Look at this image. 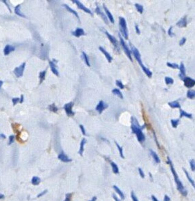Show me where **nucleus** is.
<instances>
[{
  "instance_id": "1",
  "label": "nucleus",
  "mask_w": 195,
  "mask_h": 201,
  "mask_svg": "<svg viewBox=\"0 0 195 201\" xmlns=\"http://www.w3.org/2000/svg\"><path fill=\"white\" fill-rule=\"evenodd\" d=\"M145 127V125H144L143 126H141L139 124L138 121L137 120V119L134 117H131V130L133 133L135 134L137 136V138H138V141L140 142H143L145 137L144 135V133L142 132V130Z\"/></svg>"
},
{
  "instance_id": "2",
  "label": "nucleus",
  "mask_w": 195,
  "mask_h": 201,
  "mask_svg": "<svg viewBox=\"0 0 195 201\" xmlns=\"http://www.w3.org/2000/svg\"><path fill=\"white\" fill-rule=\"evenodd\" d=\"M167 163L170 165L171 170V172H172V173H173L175 181H176V183L177 190L179 191L180 193H181L184 196H187L188 192H187V191H186V189L184 188V185H183L182 183L181 182V181H180V179H179V177H178V175H177L176 170H175V168L173 167V165L172 164V162H171V160H170L169 157H168V158H167Z\"/></svg>"
},
{
  "instance_id": "3",
  "label": "nucleus",
  "mask_w": 195,
  "mask_h": 201,
  "mask_svg": "<svg viewBox=\"0 0 195 201\" xmlns=\"http://www.w3.org/2000/svg\"><path fill=\"white\" fill-rule=\"evenodd\" d=\"M131 52H133V54L134 55V57H135L136 60L138 61V62L139 63V65H140V66L141 67V68L144 70V72H145V74H146L149 78L152 77V72H151L149 69H148V68H146V67H145L143 63H142V61H141V55H140V53H139L138 49L136 48L135 47H133Z\"/></svg>"
},
{
  "instance_id": "4",
  "label": "nucleus",
  "mask_w": 195,
  "mask_h": 201,
  "mask_svg": "<svg viewBox=\"0 0 195 201\" xmlns=\"http://www.w3.org/2000/svg\"><path fill=\"white\" fill-rule=\"evenodd\" d=\"M119 25H120L121 34H123V36L125 39L128 40V38H129V36H128V35L129 34H128L127 23L123 17H119Z\"/></svg>"
},
{
  "instance_id": "5",
  "label": "nucleus",
  "mask_w": 195,
  "mask_h": 201,
  "mask_svg": "<svg viewBox=\"0 0 195 201\" xmlns=\"http://www.w3.org/2000/svg\"><path fill=\"white\" fill-rule=\"evenodd\" d=\"M119 38H120V45L122 46V47H123V50L124 51V53H126V55L128 56V57H129V59L131 61H133L132 59V57H131V51L129 50V47H128L127 45H126V44H125L124 41V40L123 38H122V36H120V34H119Z\"/></svg>"
},
{
  "instance_id": "6",
  "label": "nucleus",
  "mask_w": 195,
  "mask_h": 201,
  "mask_svg": "<svg viewBox=\"0 0 195 201\" xmlns=\"http://www.w3.org/2000/svg\"><path fill=\"white\" fill-rule=\"evenodd\" d=\"M25 66H26V63L24 62L23 63L21 66L16 67V68L14 70V73L17 78H20L23 77V73H24Z\"/></svg>"
},
{
  "instance_id": "7",
  "label": "nucleus",
  "mask_w": 195,
  "mask_h": 201,
  "mask_svg": "<svg viewBox=\"0 0 195 201\" xmlns=\"http://www.w3.org/2000/svg\"><path fill=\"white\" fill-rule=\"evenodd\" d=\"M106 34L107 37L108 38V39L110 40V41L111 42V43L113 45V46H114V48L116 49V50H117L118 51H120V46H119L118 40L116 39V38L112 36V35L110 34L109 32H107V31H106Z\"/></svg>"
},
{
  "instance_id": "8",
  "label": "nucleus",
  "mask_w": 195,
  "mask_h": 201,
  "mask_svg": "<svg viewBox=\"0 0 195 201\" xmlns=\"http://www.w3.org/2000/svg\"><path fill=\"white\" fill-rule=\"evenodd\" d=\"M73 106H74V102H69L68 104H65L63 106V109L65 110L67 115L69 117H72L75 115V113L73 112L72 110Z\"/></svg>"
},
{
  "instance_id": "9",
  "label": "nucleus",
  "mask_w": 195,
  "mask_h": 201,
  "mask_svg": "<svg viewBox=\"0 0 195 201\" xmlns=\"http://www.w3.org/2000/svg\"><path fill=\"white\" fill-rule=\"evenodd\" d=\"M183 81L184 82V85L187 88H192L195 85V81L190 77H184L183 78Z\"/></svg>"
},
{
  "instance_id": "10",
  "label": "nucleus",
  "mask_w": 195,
  "mask_h": 201,
  "mask_svg": "<svg viewBox=\"0 0 195 201\" xmlns=\"http://www.w3.org/2000/svg\"><path fill=\"white\" fill-rule=\"evenodd\" d=\"M72 2L75 3V4L77 5V6L78 7V8H79V9L82 10L83 11L85 12V13L91 14V15L92 14V12L91 10H90L88 8H86V6H84V5L82 4V3H81L80 1H78V0H73Z\"/></svg>"
},
{
  "instance_id": "11",
  "label": "nucleus",
  "mask_w": 195,
  "mask_h": 201,
  "mask_svg": "<svg viewBox=\"0 0 195 201\" xmlns=\"http://www.w3.org/2000/svg\"><path fill=\"white\" fill-rule=\"evenodd\" d=\"M107 106H108V105H107V104L105 103L103 100H101L97 105V106H96V110H97L99 114H101L103 110L107 109Z\"/></svg>"
},
{
  "instance_id": "12",
  "label": "nucleus",
  "mask_w": 195,
  "mask_h": 201,
  "mask_svg": "<svg viewBox=\"0 0 195 201\" xmlns=\"http://www.w3.org/2000/svg\"><path fill=\"white\" fill-rule=\"evenodd\" d=\"M58 158H59L61 161H62L63 162L68 163L71 162V159L69 158L65 153H64V152H61V153H59V156H58Z\"/></svg>"
},
{
  "instance_id": "13",
  "label": "nucleus",
  "mask_w": 195,
  "mask_h": 201,
  "mask_svg": "<svg viewBox=\"0 0 195 201\" xmlns=\"http://www.w3.org/2000/svg\"><path fill=\"white\" fill-rule=\"evenodd\" d=\"M95 13L101 16V18H102V19L105 21V23H106V24H108V20H107V16L105 15V14L101 12L100 8L99 6H97V8H96Z\"/></svg>"
},
{
  "instance_id": "14",
  "label": "nucleus",
  "mask_w": 195,
  "mask_h": 201,
  "mask_svg": "<svg viewBox=\"0 0 195 201\" xmlns=\"http://www.w3.org/2000/svg\"><path fill=\"white\" fill-rule=\"evenodd\" d=\"M99 50L101 52V53H102L105 56H106V59L107 60V62H108L109 63H110L112 62V57L111 55H110V54L108 53V52H107L106 51V49H104L102 46H99Z\"/></svg>"
},
{
  "instance_id": "15",
  "label": "nucleus",
  "mask_w": 195,
  "mask_h": 201,
  "mask_svg": "<svg viewBox=\"0 0 195 201\" xmlns=\"http://www.w3.org/2000/svg\"><path fill=\"white\" fill-rule=\"evenodd\" d=\"M72 34L74 35V36L78 38V37H80L82 36H84V35H85V32H84L82 28L78 27L74 31L72 32Z\"/></svg>"
},
{
  "instance_id": "16",
  "label": "nucleus",
  "mask_w": 195,
  "mask_h": 201,
  "mask_svg": "<svg viewBox=\"0 0 195 201\" xmlns=\"http://www.w3.org/2000/svg\"><path fill=\"white\" fill-rule=\"evenodd\" d=\"M176 25L179 27H186L187 26V19L186 16L183 17L179 21L176 23Z\"/></svg>"
},
{
  "instance_id": "17",
  "label": "nucleus",
  "mask_w": 195,
  "mask_h": 201,
  "mask_svg": "<svg viewBox=\"0 0 195 201\" xmlns=\"http://www.w3.org/2000/svg\"><path fill=\"white\" fill-rule=\"evenodd\" d=\"M14 50H15V48H14L13 46L8 45L5 46V48L4 49V54L5 55H8Z\"/></svg>"
},
{
  "instance_id": "18",
  "label": "nucleus",
  "mask_w": 195,
  "mask_h": 201,
  "mask_svg": "<svg viewBox=\"0 0 195 201\" xmlns=\"http://www.w3.org/2000/svg\"><path fill=\"white\" fill-rule=\"evenodd\" d=\"M179 69L180 70L179 77H180V78H182V79L183 80V78L185 77V75H186V68L184 66V63H181V64H180V66L179 67Z\"/></svg>"
},
{
  "instance_id": "19",
  "label": "nucleus",
  "mask_w": 195,
  "mask_h": 201,
  "mask_svg": "<svg viewBox=\"0 0 195 201\" xmlns=\"http://www.w3.org/2000/svg\"><path fill=\"white\" fill-rule=\"evenodd\" d=\"M49 65H50L51 71L52 72V73L54 74L56 76H57V77H59V71L57 70V66H56V65H55V63L53 62H52V61H50V62H49Z\"/></svg>"
},
{
  "instance_id": "20",
  "label": "nucleus",
  "mask_w": 195,
  "mask_h": 201,
  "mask_svg": "<svg viewBox=\"0 0 195 201\" xmlns=\"http://www.w3.org/2000/svg\"><path fill=\"white\" fill-rule=\"evenodd\" d=\"M103 8H104V10L105 11H106V13L107 14V16L108 17V19L110 20V21L112 23H114V19H113V17L112 16V14H111V13H110V12L108 10V9H107V7L106 6V5H104L103 4Z\"/></svg>"
},
{
  "instance_id": "21",
  "label": "nucleus",
  "mask_w": 195,
  "mask_h": 201,
  "mask_svg": "<svg viewBox=\"0 0 195 201\" xmlns=\"http://www.w3.org/2000/svg\"><path fill=\"white\" fill-rule=\"evenodd\" d=\"M14 13H15L17 15L21 16V17H23V18H25L26 17L25 15H24V14L22 13V12L21 11V5H16V6L14 8Z\"/></svg>"
},
{
  "instance_id": "22",
  "label": "nucleus",
  "mask_w": 195,
  "mask_h": 201,
  "mask_svg": "<svg viewBox=\"0 0 195 201\" xmlns=\"http://www.w3.org/2000/svg\"><path fill=\"white\" fill-rule=\"evenodd\" d=\"M86 138H82V141H81V142H80V149H79V151H78V153H79L80 156H82L83 155L84 147V145H85V144H86Z\"/></svg>"
},
{
  "instance_id": "23",
  "label": "nucleus",
  "mask_w": 195,
  "mask_h": 201,
  "mask_svg": "<svg viewBox=\"0 0 195 201\" xmlns=\"http://www.w3.org/2000/svg\"><path fill=\"white\" fill-rule=\"evenodd\" d=\"M150 151L151 156H152V157L153 158V159L154 160V161L156 162V163L158 164V163L161 162V160H160V158H158V156L157 155V153L155 152V151H154L152 149H150Z\"/></svg>"
},
{
  "instance_id": "24",
  "label": "nucleus",
  "mask_w": 195,
  "mask_h": 201,
  "mask_svg": "<svg viewBox=\"0 0 195 201\" xmlns=\"http://www.w3.org/2000/svg\"><path fill=\"white\" fill-rule=\"evenodd\" d=\"M63 7H65V9H66L67 10H68V11H69V13H72L73 14H74V15L77 17L78 19H79V16H78V14L77 13V12H75V10H74L73 9H71V8L70 7H69L68 5H67V4H63Z\"/></svg>"
},
{
  "instance_id": "25",
  "label": "nucleus",
  "mask_w": 195,
  "mask_h": 201,
  "mask_svg": "<svg viewBox=\"0 0 195 201\" xmlns=\"http://www.w3.org/2000/svg\"><path fill=\"white\" fill-rule=\"evenodd\" d=\"M168 104H169V106L171 108H173V109H176V108L180 109V108H181V106H180L179 103L177 101H173V102H169Z\"/></svg>"
},
{
  "instance_id": "26",
  "label": "nucleus",
  "mask_w": 195,
  "mask_h": 201,
  "mask_svg": "<svg viewBox=\"0 0 195 201\" xmlns=\"http://www.w3.org/2000/svg\"><path fill=\"white\" fill-rule=\"evenodd\" d=\"M40 182H41V179H40V178L38 177L35 176V177H33V178L31 179V183L33 185H39L40 183Z\"/></svg>"
},
{
  "instance_id": "27",
  "label": "nucleus",
  "mask_w": 195,
  "mask_h": 201,
  "mask_svg": "<svg viewBox=\"0 0 195 201\" xmlns=\"http://www.w3.org/2000/svg\"><path fill=\"white\" fill-rule=\"evenodd\" d=\"M179 111H180V117H186L189 118V119H192V118H193V115H192V114H190V113H186V112L184 111V110H182V109H180Z\"/></svg>"
},
{
  "instance_id": "28",
  "label": "nucleus",
  "mask_w": 195,
  "mask_h": 201,
  "mask_svg": "<svg viewBox=\"0 0 195 201\" xmlns=\"http://www.w3.org/2000/svg\"><path fill=\"white\" fill-rule=\"evenodd\" d=\"M110 164H111V166H112V170L113 172V173L118 174L119 173V169H118V167L117 164H116V163L113 162H110Z\"/></svg>"
},
{
  "instance_id": "29",
  "label": "nucleus",
  "mask_w": 195,
  "mask_h": 201,
  "mask_svg": "<svg viewBox=\"0 0 195 201\" xmlns=\"http://www.w3.org/2000/svg\"><path fill=\"white\" fill-rule=\"evenodd\" d=\"M46 70H44L40 72L39 74V78H40V84H41L44 81L46 77Z\"/></svg>"
},
{
  "instance_id": "30",
  "label": "nucleus",
  "mask_w": 195,
  "mask_h": 201,
  "mask_svg": "<svg viewBox=\"0 0 195 201\" xmlns=\"http://www.w3.org/2000/svg\"><path fill=\"white\" fill-rule=\"evenodd\" d=\"M112 92L113 94L116 95L117 96H118L119 98H120L121 99L123 98V94H122V92L118 89H112Z\"/></svg>"
},
{
  "instance_id": "31",
  "label": "nucleus",
  "mask_w": 195,
  "mask_h": 201,
  "mask_svg": "<svg viewBox=\"0 0 195 201\" xmlns=\"http://www.w3.org/2000/svg\"><path fill=\"white\" fill-rule=\"evenodd\" d=\"M113 188L114 189L115 191H116V192H117V193L118 194L119 196H120V197H121V199H124V194H123V192H122V191L120 190V189H119V188L117 187V186H116V185H113Z\"/></svg>"
},
{
  "instance_id": "32",
  "label": "nucleus",
  "mask_w": 195,
  "mask_h": 201,
  "mask_svg": "<svg viewBox=\"0 0 195 201\" xmlns=\"http://www.w3.org/2000/svg\"><path fill=\"white\" fill-rule=\"evenodd\" d=\"M183 170H184V173H185L186 175V177H187V178H188V181H189V182H190V183H191V185L193 186V188H194V187H195V183H194V180L191 178V177H190V175H189V174H188V173L187 172V170H186L184 169V168H183Z\"/></svg>"
},
{
  "instance_id": "33",
  "label": "nucleus",
  "mask_w": 195,
  "mask_h": 201,
  "mask_svg": "<svg viewBox=\"0 0 195 201\" xmlns=\"http://www.w3.org/2000/svg\"><path fill=\"white\" fill-rule=\"evenodd\" d=\"M195 97V92L194 90L190 89L187 92V98L189 99H194Z\"/></svg>"
},
{
  "instance_id": "34",
  "label": "nucleus",
  "mask_w": 195,
  "mask_h": 201,
  "mask_svg": "<svg viewBox=\"0 0 195 201\" xmlns=\"http://www.w3.org/2000/svg\"><path fill=\"white\" fill-rule=\"evenodd\" d=\"M82 57H83V59L84 60V62H85L86 65L88 66L89 67L91 66V64H90V62H89V57H88V55L86 54L85 52H82Z\"/></svg>"
},
{
  "instance_id": "35",
  "label": "nucleus",
  "mask_w": 195,
  "mask_h": 201,
  "mask_svg": "<svg viewBox=\"0 0 195 201\" xmlns=\"http://www.w3.org/2000/svg\"><path fill=\"white\" fill-rule=\"evenodd\" d=\"M48 109L50 110V111L53 112V113H57L58 111V108L57 107V106L55 105V104H50V106H48Z\"/></svg>"
},
{
  "instance_id": "36",
  "label": "nucleus",
  "mask_w": 195,
  "mask_h": 201,
  "mask_svg": "<svg viewBox=\"0 0 195 201\" xmlns=\"http://www.w3.org/2000/svg\"><path fill=\"white\" fill-rule=\"evenodd\" d=\"M135 6L137 10H138L139 13L142 14V13H144V7H143V5H141L140 4H135Z\"/></svg>"
},
{
  "instance_id": "37",
  "label": "nucleus",
  "mask_w": 195,
  "mask_h": 201,
  "mask_svg": "<svg viewBox=\"0 0 195 201\" xmlns=\"http://www.w3.org/2000/svg\"><path fill=\"white\" fill-rule=\"evenodd\" d=\"M171 125H172L173 127L176 128L179 124V119H171Z\"/></svg>"
},
{
  "instance_id": "38",
  "label": "nucleus",
  "mask_w": 195,
  "mask_h": 201,
  "mask_svg": "<svg viewBox=\"0 0 195 201\" xmlns=\"http://www.w3.org/2000/svg\"><path fill=\"white\" fill-rule=\"evenodd\" d=\"M165 83L167 84V85H171V84H173L174 83L173 79L171 77H166L165 78Z\"/></svg>"
},
{
  "instance_id": "39",
  "label": "nucleus",
  "mask_w": 195,
  "mask_h": 201,
  "mask_svg": "<svg viewBox=\"0 0 195 201\" xmlns=\"http://www.w3.org/2000/svg\"><path fill=\"white\" fill-rule=\"evenodd\" d=\"M116 147H117L118 149V151H119V153H120V157H121L122 158H124V155H123V147H120V145H119L116 142Z\"/></svg>"
},
{
  "instance_id": "40",
  "label": "nucleus",
  "mask_w": 195,
  "mask_h": 201,
  "mask_svg": "<svg viewBox=\"0 0 195 201\" xmlns=\"http://www.w3.org/2000/svg\"><path fill=\"white\" fill-rule=\"evenodd\" d=\"M167 66L168 67H169V68H173V69H177V68H179V66L177 65V63H172L167 62Z\"/></svg>"
},
{
  "instance_id": "41",
  "label": "nucleus",
  "mask_w": 195,
  "mask_h": 201,
  "mask_svg": "<svg viewBox=\"0 0 195 201\" xmlns=\"http://www.w3.org/2000/svg\"><path fill=\"white\" fill-rule=\"evenodd\" d=\"M116 85H117L119 88H120L121 89H123L124 88V85L123 84V83L121 82L120 81H119V80H117L116 81Z\"/></svg>"
},
{
  "instance_id": "42",
  "label": "nucleus",
  "mask_w": 195,
  "mask_h": 201,
  "mask_svg": "<svg viewBox=\"0 0 195 201\" xmlns=\"http://www.w3.org/2000/svg\"><path fill=\"white\" fill-rule=\"evenodd\" d=\"M14 139H15V136L14 135H10L9 136V141H8V145H10L14 142Z\"/></svg>"
},
{
  "instance_id": "43",
  "label": "nucleus",
  "mask_w": 195,
  "mask_h": 201,
  "mask_svg": "<svg viewBox=\"0 0 195 201\" xmlns=\"http://www.w3.org/2000/svg\"><path fill=\"white\" fill-rule=\"evenodd\" d=\"M190 168L193 171L195 170V162L194 160H191L190 161Z\"/></svg>"
},
{
  "instance_id": "44",
  "label": "nucleus",
  "mask_w": 195,
  "mask_h": 201,
  "mask_svg": "<svg viewBox=\"0 0 195 201\" xmlns=\"http://www.w3.org/2000/svg\"><path fill=\"white\" fill-rule=\"evenodd\" d=\"M12 101L13 105L15 106L17 103H19V102H20V98H12Z\"/></svg>"
},
{
  "instance_id": "45",
  "label": "nucleus",
  "mask_w": 195,
  "mask_h": 201,
  "mask_svg": "<svg viewBox=\"0 0 195 201\" xmlns=\"http://www.w3.org/2000/svg\"><path fill=\"white\" fill-rule=\"evenodd\" d=\"M71 193L67 194L65 195V199L64 200V201H71Z\"/></svg>"
},
{
  "instance_id": "46",
  "label": "nucleus",
  "mask_w": 195,
  "mask_h": 201,
  "mask_svg": "<svg viewBox=\"0 0 195 201\" xmlns=\"http://www.w3.org/2000/svg\"><path fill=\"white\" fill-rule=\"evenodd\" d=\"M131 199H132L133 201H139L138 200V198H137V196H135V193H134L133 192H131Z\"/></svg>"
},
{
  "instance_id": "47",
  "label": "nucleus",
  "mask_w": 195,
  "mask_h": 201,
  "mask_svg": "<svg viewBox=\"0 0 195 201\" xmlns=\"http://www.w3.org/2000/svg\"><path fill=\"white\" fill-rule=\"evenodd\" d=\"M80 128L81 131H82V135H84V136H86V130H85V129H84V127L82 126V125H80Z\"/></svg>"
},
{
  "instance_id": "48",
  "label": "nucleus",
  "mask_w": 195,
  "mask_h": 201,
  "mask_svg": "<svg viewBox=\"0 0 195 201\" xmlns=\"http://www.w3.org/2000/svg\"><path fill=\"white\" fill-rule=\"evenodd\" d=\"M48 192V190H44L42 191L41 193H40L38 195H37V198H40V197H41V196H44V195L47 193Z\"/></svg>"
},
{
  "instance_id": "49",
  "label": "nucleus",
  "mask_w": 195,
  "mask_h": 201,
  "mask_svg": "<svg viewBox=\"0 0 195 201\" xmlns=\"http://www.w3.org/2000/svg\"><path fill=\"white\" fill-rule=\"evenodd\" d=\"M172 29H173V27H172V26H171V27H169V30H168V34L170 36H173L175 35L172 32Z\"/></svg>"
},
{
  "instance_id": "50",
  "label": "nucleus",
  "mask_w": 195,
  "mask_h": 201,
  "mask_svg": "<svg viewBox=\"0 0 195 201\" xmlns=\"http://www.w3.org/2000/svg\"><path fill=\"white\" fill-rule=\"evenodd\" d=\"M139 174H140L141 177H142V178H144L145 177L144 173V171L142 170L141 168H139Z\"/></svg>"
},
{
  "instance_id": "51",
  "label": "nucleus",
  "mask_w": 195,
  "mask_h": 201,
  "mask_svg": "<svg viewBox=\"0 0 195 201\" xmlns=\"http://www.w3.org/2000/svg\"><path fill=\"white\" fill-rule=\"evenodd\" d=\"M186 38H182L181 39V40H180V42H179V45L180 46H183L186 43Z\"/></svg>"
},
{
  "instance_id": "52",
  "label": "nucleus",
  "mask_w": 195,
  "mask_h": 201,
  "mask_svg": "<svg viewBox=\"0 0 195 201\" xmlns=\"http://www.w3.org/2000/svg\"><path fill=\"white\" fill-rule=\"evenodd\" d=\"M135 30H136V32H137V34H141V32H140V30H139V27H138V25H135Z\"/></svg>"
},
{
  "instance_id": "53",
  "label": "nucleus",
  "mask_w": 195,
  "mask_h": 201,
  "mask_svg": "<svg viewBox=\"0 0 195 201\" xmlns=\"http://www.w3.org/2000/svg\"><path fill=\"white\" fill-rule=\"evenodd\" d=\"M163 201H171V199H170V198L167 196V195H165V197H164V200Z\"/></svg>"
},
{
  "instance_id": "54",
  "label": "nucleus",
  "mask_w": 195,
  "mask_h": 201,
  "mask_svg": "<svg viewBox=\"0 0 195 201\" xmlns=\"http://www.w3.org/2000/svg\"><path fill=\"white\" fill-rule=\"evenodd\" d=\"M2 2H3V3H4V4H5V5H6V6L8 7V10H10V13H11V9H10V6H9V5H8V4H7V2L5 1V0H4V1H2Z\"/></svg>"
},
{
  "instance_id": "55",
  "label": "nucleus",
  "mask_w": 195,
  "mask_h": 201,
  "mask_svg": "<svg viewBox=\"0 0 195 201\" xmlns=\"http://www.w3.org/2000/svg\"><path fill=\"white\" fill-rule=\"evenodd\" d=\"M23 101H24V95H21V98H20V102H19L21 104H22L23 102Z\"/></svg>"
},
{
  "instance_id": "56",
  "label": "nucleus",
  "mask_w": 195,
  "mask_h": 201,
  "mask_svg": "<svg viewBox=\"0 0 195 201\" xmlns=\"http://www.w3.org/2000/svg\"><path fill=\"white\" fill-rule=\"evenodd\" d=\"M151 198H152V201H159L158 199H157V198L155 196H154V195H152V196H151Z\"/></svg>"
},
{
  "instance_id": "57",
  "label": "nucleus",
  "mask_w": 195,
  "mask_h": 201,
  "mask_svg": "<svg viewBox=\"0 0 195 201\" xmlns=\"http://www.w3.org/2000/svg\"><path fill=\"white\" fill-rule=\"evenodd\" d=\"M112 197H113V199L115 200V201H120V200L118 199V197L116 196L115 194H112Z\"/></svg>"
},
{
  "instance_id": "58",
  "label": "nucleus",
  "mask_w": 195,
  "mask_h": 201,
  "mask_svg": "<svg viewBox=\"0 0 195 201\" xmlns=\"http://www.w3.org/2000/svg\"><path fill=\"white\" fill-rule=\"evenodd\" d=\"M0 138H5V136L4 135V134H1V133H0Z\"/></svg>"
},
{
  "instance_id": "59",
  "label": "nucleus",
  "mask_w": 195,
  "mask_h": 201,
  "mask_svg": "<svg viewBox=\"0 0 195 201\" xmlns=\"http://www.w3.org/2000/svg\"><path fill=\"white\" fill-rule=\"evenodd\" d=\"M96 200H97V197L93 196L92 199L91 200H89V201H96Z\"/></svg>"
},
{
  "instance_id": "60",
  "label": "nucleus",
  "mask_w": 195,
  "mask_h": 201,
  "mask_svg": "<svg viewBox=\"0 0 195 201\" xmlns=\"http://www.w3.org/2000/svg\"><path fill=\"white\" fill-rule=\"evenodd\" d=\"M4 194H0V200L1 199H4Z\"/></svg>"
},
{
  "instance_id": "61",
  "label": "nucleus",
  "mask_w": 195,
  "mask_h": 201,
  "mask_svg": "<svg viewBox=\"0 0 195 201\" xmlns=\"http://www.w3.org/2000/svg\"><path fill=\"white\" fill-rule=\"evenodd\" d=\"M3 83H3V81H0V90H1V88H2V85H3Z\"/></svg>"
}]
</instances>
